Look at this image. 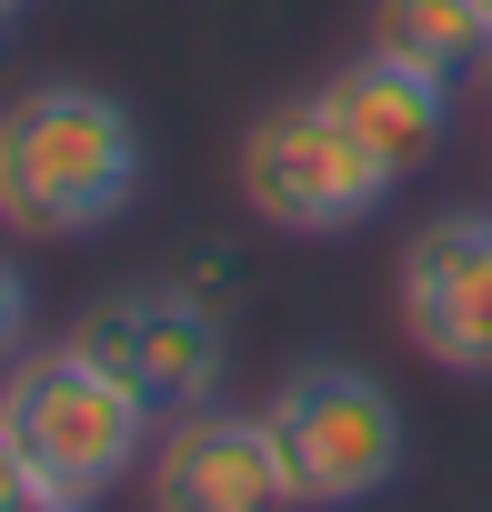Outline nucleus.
Returning a JSON list of instances; mask_svg holds the SVG:
<instances>
[{"instance_id": "nucleus-10", "label": "nucleus", "mask_w": 492, "mask_h": 512, "mask_svg": "<svg viewBox=\"0 0 492 512\" xmlns=\"http://www.w3.org/2000/svg\"><path fill=\"white\" fill-rule=\"evenodd\" d=\"M21 352H31V272L0 251V372H11Z\"/></svg>"}, {"instance_id": "nucleus-4", "label": "nucleus", "mask_w": 492, "mask_h": 512, "mask_svg": "<svg viewBox=\"0 0 492 512\" xmlns=\"http://www.w3.org/2000/svg\"><path fill=\"white\" fill-rule=\"evenodd\" d=\"M262 432L282 452L292 512H362L372 492L402 482V402L362 362H302L272 382Z\"/></svg>"}, {"instance_id": "nucleus-12", "label": "nucleus", "mask_w": 492, "mask_h": 512, "mask_svg": "<svg viewBox=\"0 0 492 512\" xmlns=\"http://www.w3.org/2000/svg\"><path fill=\"white\" fill-rule=\"evenodd\" d=\"M11 512H91V502H81V492H51V482H31Z\"/></svg>"}, {"instance_id": "nucleus-5", "label": "nucleus", "mask_w": 492, "mask_h": 512, "mask_svg": "<svg viewBox=\"0 0 492 512\" xmlns=\"http://www.w3.org/2000/svg\"><path fill=\"white\" fill-rule=\"evenodd\" d=\"M71 342H81L101 372H121L161 422L221 402V382H231V332H221V312L191 302V292H171V282L101 292V302L71 322Z\"/></svg>"}, {"instance_id": "nucleus-8", "label": "nucleus", "mask_w": 492, "mask_h": 512, "mask_svg": "<svg viewBox=\"0 0 492 512\" xmlns=\"http://www.w3.org/2000/svg\"><path fill=\"white\" fill-rule=\"evenodd\" d=\"M322 91L342 101V121H352L392 171H422V161L442 151V131H452V81L422 71V61H402V51H382V41H362Z\"/></svg>"}, {"instance_id": "nucleus-7", "label": "nucleus", "mask_w": 492, "mask_h": 512, "mask_svg": "<svg viewBox=\"0 0 492 512\" xmlns=\"http://www.w3.org/2000/svg\"><path fill=\"white\" fill-rule=\"evenodd\" d=\"M151 512H292L262 412H231V402L171 412L151 432Z\"/></svg>"}, {"instance_id": "nucleus-11", "label": "nucleus", "mask_w": 492, "mask_h": 512, "mask_svg": "<svg viewBox=\"0 0 492 512\" xmlns=\"http://www.w3.org/2000/svg\"><path fill=\"white\" fill-rule=\"evenodd\" d=\"M21 492H31V462H21V442H11V432H0V512H11Z\"/></svg>"}, {"instance_id": "nucleus-3", "label": "nucleus", "mask_w": 492, "mask_h": 512, "mask_svg": "<svg viewBox=\"0 0 492 512\" xmlns=\"http://www.w3.org/2000/svg\"><path fill=\"white\" fill-rule=\"evenodd\" d=\"M392 181L402 171L342 121L332 91H292V101H272L252 131H241V201H252V221H272L292 241L362 231L392 201Z\"/></svg>"}, {"instance_id": "nucleus-9", "label": "nucleus", "mask_w": 492, "mask_h": 512, "mask_svg": "<svg viewBox=\"0 0 492 512\" xmlns=\"http://www.w3.org/2000/svg\"><path fill=\"white\" fill-rule=\"evenodd\" d=\"M372 41L462 81V71L492 61V11H472V0H372Z\"/></svg>"}, {"instance_id": "nucleus-2", "label": "nucleus", "mask_w": 492, "mask_h": 512, "mask_svg": "<svg viewBox=\"0 0 492 512\" xmlns=\"http://www.w3.org/2000/svg\"><path fill=\"white\" fill-rule=\"evenodd\" d=\"M151 422H161V412H151L121 372H101L81 342L21 352L11 372H0V432L21 442L31 482L81 492V502H101L111 482H131V472H141Z\"/></svg>"}, {"instance_id": "nucleus-13", "label": "nucleus", "mask_w": 492, "mask_h": 512, "mask_svg": "<svg viewBox=\"0 0 492 512\" xmlns=\"http://www.w3.org/2000/svg\"><path fill=\"white\" fill-rule=\"evenodd\" d=\"M21 11H31V0H0V31H11V21H21Z\"/></svg>"}, {"instance_id": "nucleus-6", "label": "nucleus", "mask_w": 492, "mask_h": 512, "mask_svg": "<svg viewBox=\"0 0 492 512\" xmlns=\"http://www.w3.org/2000/svg\"><path fill=\"white\" fill-rule=\"evenodd\" d=\"M392 312H402V342H412L432 372L492 382V211L462 201V211H432V221L402 241Z\"/></svg>"}, {"instance_id": "nucleus-1", "label": "nucleus", "mask_w": 492, "mask_h": 512, "mask_svg": "<svg viewBox=\"0 0 492 512\" xmlns=\"http://www.w3.org/2000/svg\"><path fill=\"white\" fill-rule=\"evenodd\" d=\"M141 201V121L91 81H31L0 101V231L91 241Z\"/></svg>"}, {"instance_id": "nucleus-14", "label": "nucleus", "mask_w": 492, "mask_h": 512, "mask_svg": "<svg viewBox=\"0 0 492 512\" xmlns=\"http://www.w3.org/2000/svg\"><path fill=\"white\" fill-rule=\"evenodd\" d=\"M472 11H492V0H472Z\"/></svg>"}]
</instances>
